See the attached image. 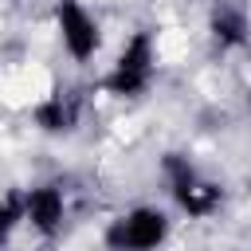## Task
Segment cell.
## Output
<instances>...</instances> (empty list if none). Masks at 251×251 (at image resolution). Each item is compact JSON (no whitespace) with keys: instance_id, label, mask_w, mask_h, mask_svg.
<instances>
[{"instance_id":"1","label":"cell","mask_w":251,"mask_h":251,"mask_svg":"<svg viewBox=\"0 0 251 251\" xmlns=\"http://www.w3.org/2000/svg\"><path fill=\"white\" fill-rule=\"evenodd\" d=\"M169 235V220L157 208H133L106 227L110 251H157Z\"/></svg>"},{"instance_id":"2","label":"cell","mask_w":251,"mask_h":251,"mask_svg":"<svg viewBox=\"0 0 251 251\" xmlns=\"http://www.w3.org/2000/svg\"><path fill=\"white\" fill-rule=\"evenodd\" d=\"M161 169H165V176H169V184H173L176 204H180L188 216H208V212L220 204V188L204 184V180L196 176V169L188 165V157L169 153V157L161 161Z\"/></svg>"},{"instance_id":"3","label":"cell","mask_w":251,"mask_h":251,"mask_svg":"<svg viewBox=\"0 0 251 251\" xmlns=\"http://www.w3.org/2000/svg\"><path fill=\"white\" fill-rule=\"evenodd\" d=\"M55 20H59V39H63V47L71 51V59L86 63V59L98 51V27H94V20L86 16V8H82L78 0H59Z\"/></svg>"},{"instance_id":"4","label":"cell","mask_w":251,"mask_h":251,"mask_svg":"<svg viewBox=\"0 0 251 251\" xmlns=\"http://www.w3.org/2000/svg\"><path fill=\"white\" fill-rule=\"evenodd\" d=\"M24 220H31L39 231H55L63 224V192L55 184H39L24 196Z\"/></svg>"},{"instance_id":"5","label":"cell","mask_w":251,"mask_h":251,"mask_svg":"<svg viewBox=\"0 0 251 251\" xmlns=\"http://www.w3.org/2000/svg\"><path fill=\"white\" fill-rule=\"evenodd\" d=\"M212 35H216L220 47H239L247 39V16L231 4H220L212 12Z\"/></svg>"},{"instance_id":"6","label":"cell","mask_w":251,"mask_h":251,"mask_svg":"<svg viewBox=\"0 0 251 251\" xmlns=\"http://www.w3.org/2000/svg\"><path fill=\"white\" fill-rule=\"evenodd\" d=\"M114 67H122V71H133V75H153V39L145 35V31H137L129 43H126V51L118 55V63Z\"/></svg>"},{"instance_id":"7","label":"cell","mask_w":251,"mask_h":251,"mask_svg":"<svg viewBox=\"0 0 251 251\" xmlns=\"http://www.w3.org/2000/svg\"><path fill=\"white\" fill-rule=\"evenodd\" d=\"M35 126L47 129V133H59V129L71 126V106L63 102V94H55V98H47V102L35 106Z\"/></svg>"},{"instance_id":"8","label":"cell","mask_w":251,"mask_h":251,"mask_svg":"<svg viewBox=\"0 0 251 251\" xmlns=\"http://www.w3.org/2000/svg\"><path fill=\"white\" fill-rule=\"evenodd\" d=\"M20 220H24V196H20V192H8V196L0 200V239H4Z\"/></svg>"},{"instance_id":"9","label":"cell","mask_w":251,"mask_h":251,"mask_svg":"<svg viewBox=\"0 0 251 251\" xmlns=\"http://www.w3.org/2000/svg\"><path fill=\"white\" fill-rule=\"evenodd\" d=\"M247 98H251V94H247Z\"/></svg>"}]
</instances>
